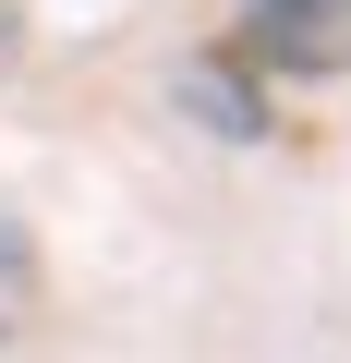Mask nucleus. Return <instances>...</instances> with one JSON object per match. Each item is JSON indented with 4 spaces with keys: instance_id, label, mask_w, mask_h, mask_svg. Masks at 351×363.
I'll list each match as a JSON object with an SVG mask.
<instances>
[{
    "instance_id": "obj_1",
    "label": "nucleus",
    "mask_w": 351,
    "mask_h": 363,
    "mask_svg": "<svg viewBox=\"0 0 351 363\" xmlns=\"http://www.w3.org/2000/svg\"><path fill=\"white\" fill-rule=\"evenodd\" d=\"M243 49L279 73H339L351 61V0H243Z\"/></svg>"
},
{
    "instance_id": "obj_2",
    "label": "nucleus",
    "mask_w": 351,
    "mask_h": 363,
    "mask_svg": "<svg viewBox=\"0 0 351 363\" xmlns=\"http://www.w3.org/2000/svg\"><path fill=\"white\" fill-rule=\"evenodd\" d=\"M0 61H13V0H0Z\"/></svg>"
}]
</instances>
